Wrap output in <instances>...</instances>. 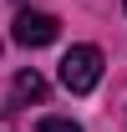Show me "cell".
<instances>
[{
    "label": "cell",
    "mask_w": 127,
    "mask_h": 132,
    "mask_svg": "<svg viewBox=\"0 0 127 132\" xmlns=\"http://www.w3.org/2000/svg\"><path fill=\"white\" fill-rule=\"evenodd\" d=\"M97 81H102V51L97 46H71L61 56V86L81 97V92H92Z\"/></svg>",
    "instance_id": "cell-1"
},
{
    "label": "cell",
    "mask_w": 127,
    "mask_h": 132,
    "mask_svg": "<svg viewBox=\"0 0 127 132\" xmlns=\"http://www.w3.org/2000/svg\"><path fill=\"white\" fill-rule=\"evenodd\" d=\"M56 36H61V20L46 15V10H20V15L10 20V41H15V46H26V51L51 46Z\"/></svg>",
    "instance_id": "cell-2"
},
{
    "label": "cell",
    "mask_w": 127,
    "mask_h": 132,
    "mask_svg": "<svg viewBox=\"0 0 127 132\" xmlns=\"http://www.w3.org/2000/svg\"><path fill=\"white\" fill-rule=\"evenodd\" d=\"M10 97L15 102H46V76L41 71H20L15 86H10Z\"/></svg>",
    "instance_id": "cell-3"
},
{
    "label": "cell",
    "mask_w": 127,
    "mask_h": 132,
    "mask_svg": "<svg viewBox=\"0 0 127 132\" xmlns=\"http://www.w3.org/2000/svg\"><path fill=\"white\" fill-rule=\"evenodd\" d=\"M41 132H81V127L71 122V117H46V122H41Z\"/></svg>",
    "instance_id": "cell-4"
},
{
    "label": "cell",
    "mask_w": 127,
    "mask_h": 132,
    "mask_svg": "<svg viewBox=\"0 0 127 132\" xmlns=\"http://www.w3.org/2000/svg\"><path fill=\"white\" fill-rule=\"evenodd\" d=\"M122 5H127V0H122Z\"/></svg>",
    "instance_id": "cell-5"
}]
</instances>
